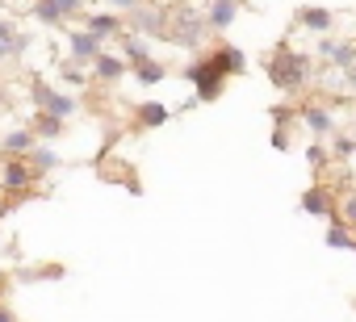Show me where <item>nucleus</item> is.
I'll return each instance as SVG.
<instances>
[{
	"mask_svg": "<svg viewBox=\"0 0 356 322\" xmlns=\"http://www.w3.org/2000/svg\"><path fill=\"white\" fill-rule=\"evenodd\" d=\"M84 30L88 34H97V38H109V34H126V17H118V13H88L84 17Z\"/></svg>",
	"mask_w": 356,
	"mask_h": 322,
	"instance_id": "nucleus-13",
	"label": "nucleus"
},
{
	"mask_svg": "<svg viewBox=\"0 0 356 322\" xmlns=\"http://www.w3.org/2000/svg\"><path fill=\"white\" fill-rule=\"evenodd\" d=\"M22 51H26V34L9 17H0V63L13 59V55H22Z\"/></svg>",
	"mask_w": 356,
	"mask_h": 322,
	"instance_id": "nucleus-14",
	"label": "nucleus"
},
{
	"mask_svg": "<svg viewBox=\"0 0 356 322\" xmlns=\"http://www.w3.org/2000/svg\"><path fill=\"white\" fill-rule=\"evenodd\" d=\"M352 151H356V142H352L348 134H339V138H335V155L343 159V155H352Z\"/></svg>",
	"mask_w": 356,
	"mask_h": 322,
	"instance_id": "nucleus-28",
	"label": "nucleus"
},
{
	"mask_svg": "<svg viewBox=\"0 0 356 322\" xmlns=\"http://www.w3.org/2000/svg\"><path fill=\"white\" fill-rule=\"evenodd\" d=\"M268 80L285 92V96H298V92H306V84H310V76H314V67H310V59L306 55H298L293 46H277L273 55H268Z\"/></svg>",
	"mask_w": 356,
	"mask_h": 322,
	"instance_id": "nucleus-1",
	"label": "nucleus"
},
{
	"mask_svg": "<svg viewBox=\"0 0 356 322\" xmlns=\"http://www.w3.org/2000/svg\"><path fill=\"white\" fill-rule=\"evenodd\" d=\"M51 5H55L63 17H80V13H84V0H51Z\"/></svg>",
	"mask_w": 356,
	"mask_h": 322,
	"instance_id": "nucleus-27",
	"label": "nucleus"
},
{
	"mask_svg": "<svg viewBox=\"0 0 356 322\" xmlns=\"http://www.w3.org/2000/svg\"><path fill=\"white\" fill-rule=\"evenodd\" d=\"M34 146H38V134L34 130H9L5 138H0V151H5L9 159H30Z\"/></svg>",
	"mask_w": 356,
	"mask_h": 322,
	"instance_id": "nucleus-12",
	"label": "nucleus"
},
{
	"mask_svg": "<svg viewBox=\"0 0 356 322\" xmlns=\"http://www.w3.org/2000/svg\"><path fill=\"white\" fill-rule=\"evenodd\" d=\"M343 88H348V92H352V96H356V67H352V71H348V76H343Z\"/></svg>",
	"mask_w": 356,
	"mask_h": 322,
	"instance_id": "nucleus-30",
	"label": "nucleus"
},
{
	"mask_svg": "<svg viewBox=\"0 0 356 322\" xmlns=\"http://www.w3.org/2000/svg\"><path fill=\"white\" fill-rule=\"evenodd\" d=\"M0 322H17V314H13L9 305H0Z\"/></svg>",
	"mask_w": 356,
	"mask_h": 322,
	"instance_id": "nucleus-31",
	"label": "nucleus"
},
{
	"mask_svg": "<svg viewBox=\"0 0 356 322\" xmlns=\"http://www.w3.org/2000/svg\"><path fill=\"white\" fill-rule=\"evenodd\" d=\"M298 26H302L306 34L323 38V34L331 30V13H327V9H314V5H306V9H298Z\"/></svg>",
	"mask_w": 356,
	"mask_h": 322,
	"instance_id": "nucleus-16",
	"label": "nucleus"
},
{
	"mask_svg": "<svg viewBox=\"0 0 356 322\" xmlns=\"http://www.w3.org/2000/svg\"><path fill=\"white\" fill-rule=\"evenodd\" d=\"M34 180H38V172H34L30 159H5V164H0V189H5V193H17V201L30 197Z\"/></svg>",
	"mask_w": 356,
	"mask_h": 322,
	"instance_id": "nucleus-5",
	"label": "nucleus"
},
{
	"mask_svg": "<svg viewBox=\"0 0 356 322\" xmlns=\"http://www.w3.org/2000/svg\"><path fill=\"white\" fill-rule=\"evenodd\" d=\"M126 59L122 55H101L97 63H92V80H101V84H118L122 76H126Z\"/></svg>",
	"mask_w": 356,
	"mask_h": 322,
	"instance_id": "nucleus-15",
	"label": "nucleus"
},
{
	"mask_svg": "<svg viewBox=\"0 0 356 322\" xmlns=\"http://www.w3.org/2000/svg\"><path fill=\"white\" fill-rule=\"evenodd\" d=\"M168 26H172V5H155V0H147L143 9L126 17V30L138 38H168Z\"/></svg>",
	"mask_w": 356,
	"mask_h": 322,
	"instance_id": "nucleus-4",
	"label": "nucleus"
},
{
	"mask_svg": "<svg viewBox=\"0 0 356 322\" xmlns=\"http://www.w3.org/2000/svg\"><path fill=\"white\" fill-rule=\"evenodd\" d=\"M335 218H339V222H348V226L356 230V189L339 193V210H335Z\"/></svg>",
	"mask_w": 356,
	"mask_h": 322,
	"instance_id": "nucleus-23",
	"label": "nucleus"
},
{
	"mask_svg": "<svg viewBox=\"0 0 356 322\" xmlns=\"http://www.w3.org/2000/svg\"><path fill=\"white\" fill-rule=\"evenodd\" d=\"M210 38V26H206V13H197L193 5L176 0L172 5V26H168V42L185 46V51H202Z\"/></svg>",
	"mask_w": 356,
	"mask_h": 322,
	"instance_id": "nucleus-2",
	"label": "nucleus"
},
{
	"mask_svg": "<svg viewBox=\"0 0 356 322\" xmlns=\"http://www.w3.org/2000/svg\"><path fill=\"white\" fill-rule=\"evenodd\" d=\"M134 117H138V126H163V121H168V109H163L159 101H147V105H138Z\"/></svg>",
	"mask_w": 356,
	"mask_h": 322,
	"instance_id": "nucleus-21",
	"label": "nucleus"
},
{
	"mask_svg": "<svg viewBox=\"0 0 356 322\" xmlns=\"http://www.w3.org/2000/svg\"><path fill=\"white\" fill-rule=\"evenodd\" d=\"M310 164H318V168H327V151H323V146H310Z\"/></svg>",
	"mask_w": 356,
	"mask_h": 322,
	"instance_id": "nucleus-29",
	"label": "nucleus"
},
{
	"mask_svg": "<svg viewBox=\"0 0 356 322\" xmlns=\"http://www.w3.org/2000/svg\"><path fill=\"white\" fill-rule=\"evenodd\" d=\"M67 51H72V59L76 63H97L105 51H101V38L97 34H88V30H76V34H67Z\"/></svg>",
	"mask_w": 356,
	"mask_h": 322,
	"instance_id": "nucleus-10",
	"label": "nucleus"
},
{
	"mask_svg": "<svg viewBox=\"0 0 356 322\" xmlns=\"http://www.w3.org/2000/svg\"><path fill=\"white\" fill-rule=\"evenodd\" d=\"M134 76H138L143 84H159V80H163V63H155V59H147L143 67H134Z\"/></svg>",
	"mask_w": 356,
	"mask_h": 322,
	"instance_id": "nucleus-25",
	"label": "nucleus"
},
{
	"mask_svg": "<svg viewBox=\"0 0 356 322\" xmlns=\"http://www.w3.org/2000/svg\"><path fill=\"white\" fill-rule=\"evenodd\" d=\"M185 76H189V84L197 88V101H218L222 96V88H227V71L218 67V59H214V51L206 55V59H193L189 67H185Z\"/></svg>",
	"mask_w": 356,
	"mask_h": 322,
	"instance_id": "nucleus-3",
	"label": "nucleus"
},
{
	"mask_svg": "<svg viewBox=\"0 0 356 322\" xmlns=\"http://www.w3.org/2000/svg\"><path fill=\"white\" fill-rule=\"evenodd\" d=\"M302 210H306V214H314V218H335L339 201H335V193H331L327 185H314V189H306Z\"/></svg>",
	"mask_w": 356,
	"mask_h": 322,
	"instance_id": "nucleus-11",
	"label": "nucleus"
},
{
	"mask_svg": "<svg viewBox=\"0 0 356 322\" xmlns=\"http://www.w3.org/2000/svg\"><path fill=\"white\" fill-rule=\"evenodd\" d=\"M34 92H38V105H42V113H51V117H59V121H67V117L76 113V101H72L67 92H59V88H47V84H38Z\"/></svg>",
	"mask_w": 356,
	"mask_h": 322,
	"instance_id": "nucleus-8",
	"label": "nucleus"
},
{
	"mask_svg": "<svg viewBox=\"0 0 356 322\" xmlns=\"http://www.w3.org/2000/svg\"><path fill=\"white\" fill-rule=\"evenodd\" d=\"M105 5H109V9H113V13H118V17H122V13H126V17H130V13H134V9H143V5H147V0H105Z\"/></svg>",
	"mask_w": 356,
	"mask_h": 322,
	"instance_id": "nucleus-26",
	"label": "nucleus"
},
{
	"mask_svg": "<svg viewBox=\"0 0 356 322\" xmlns=\"http://www.w3.org/2000/svg\"><path fill=\"white\" fill-rule=\"evenodd\" d=\"M318 59H327L335 71H352L356 67V42L348 38V42H335V38H318Z\"/></svg>",
	"mask_w": 356,
	"mask_h": 322,
	"instance_id": "nucleus-6",
	"label": "nucleus"
},
{
	"mask_svg": "<svg viewBox=\"0 0 356 322\" xmlns=\"http://www.w3.org/2000/svg\"><path fill=\"white\" fill-rule=\"evenodd\" d=\"M298 117L306 121V130H310L314 138H327V134H335V117H331V109H327V105H318V101H306V105H298Z\"/></svg>",
	"mask_w": 356,
	"mask_h": 322,
	"instance_id": "nucleus-7",
	"label": "nucleus"
},
{
	"mask_svg": "<svg viewBox=\"0 0 356 322\" xmlns=\"http://www.w3.org/2000/svg\"><path fill=\"white\" fill-rule=\"evenodd\" d=\"M30 13H34L42 26H63V22H67V17H63L55 5H51V0H34V5H30Z\"/></svg>",
	"mask_w": 356,
	"mask_h": 322,
	"instance_id": "nucleus-22",
	"label": "nucleus"
},
{
	"mask_svg": "<svg viewBox=\"0 0 356 322\" xmlns=\"http://www.w3.org/2000/svg\"><path fill=\"white\" fill-rule=\"evenodd\" d=\"M327 247H335V251H352V247H356V235H348V222L331 218V230H327Z\"/></svg>",
	"mask_w": 356,
	"mask_h": 322,
	"instance_id": "nucleus-19",
	"label": "nucleus"
},
{
	"mask_svg": "<svg viewBox=\"0 0 356 322\" xmlns=\"http://www.w3.org/2000/svg\"><path fill=\"white\" fill-rule=\"evenodd\" d=\"M30 164H34V172H38V176H47V172H55V168H59V155H55L51 146H34V151H30Z\"/></svg>",
	"mask_w": 356,
	"mask_h": 322,
	"instance_id": "nucleus-20",
	"label": "nucleus"
},
{
	"mask_svg": "<svg viewBox=\"0 0 356 322\" xmlns=\"http://www.w3.org/2000/svg\"><path fill=\"white\" fill-rule=\"evenodd\" d=\"M9 205H13V201H5V197H0V218H5V214H9Z\"/></svg>",
	"mask_w": 356,
	"mask_h": 322,
	"instance_id": "nucleus-33",
	"label": "nucleus"
},
{
	"mask_svg": "<svg viewBox=\"0 0 356 322\" xmlns=\"http://www.w3.org/2000/svg\"><path fill=\"white\" fill-rule=\"evenodd\" d=\"M235 17H239V0H210V5H206V26H210V34L231 30Z\"/></svg>",
	"mask_w": 356,
	"mask_h": 322,
	"instance_id": "nucleus-9",
	"label": "nucleus"
},
{
	"mask_svg": "<svg viewBox=\"0 0 356 322\" xmlns=\"http://www.w3.org/2000/svg\"><path fill=\"white\" fill-rule=\"evenodd\" d=\"M34 134H38V138H59V134H63V121H59V117H51V113H38Z\"/></svg>",
	"mask_w": 356,
	"mask_h": 322,
	"instance_id": "nucleus-24",
	"label": "nucleus"
},
{
	"mask_svg": "<svg viewBox=\"0 0 356 322\" xmlns=\"http://www.w3.org/2000/svg\"><path fill=\"white\" fill-rule=\"evenodd\" d=\"M348 138H352V142H356V117H352V121H348Z\"/></svg>",
	"mask_w": 356,
	"mask_h": 322,
	"instance_id": "nucleus-32",
	"label": "nucleus"
},
{
	"mask_svg": "<svg viewBox=\"0 0 356 322\" xmlns=\"http://www.w3.org/2000/svg\"><path fill=\"white\" fill-rule=\"evenodd\" d=\"M0 109H5V80H0Z\"/></svg>",
	"mask_w": 356,
	"mask_h": 322,
	"instance_id": "nucleus-35",
	"label": "nucleus"
},
{
	"mask_svg": "<svg viewBox=\"0 0 356 322\" xmlns=\"http://www.w3.org/2000/svg\"><path fill=\"white\" fill-rule=\"evenodd\" d=\"M214 59H218V67H222L227 76H243V71H248V55H243L239 46L218 42V46H214Z\"/></svg>",
	"mask_w": 356,
	"mask_h": 322,
	"instance_id": "nucleus-17",
	"label": "nucleus"
},
{
	"mask_svg": "<svg viewBox=\"0 0 356 322\" xmlns=\"http://www.w3.org/2000/svg\"><path fill=\"white\" fill-rule=\"evenodd\" d=\"M352 251H356V247H352Z\"/></svg>",
	"mask_w": 356,
	"mask_h": 322,
	"instance_id": "nucleus-36",
	"label": "nucleus"
},
{
	"mask_svg": "<svg viewBox=\"0 0 356 322\" xmlns=\"http://www.w3.org/2000/svg\"><path fill=\"white\" fill-rule=\"evenodd\" d=\"M5 285H9V272H5V268H0V289H5Z\"/></svg>",
	"mask_w": 356,
	"mask_h": 322,
	"instance_id": "nucleus-34",
	"label": "nucleus"
},
{
	"mask_svg": "<svg viewBox=\"0 0 356 322\" xmlns=\"http://www.w3.org/2000/svg\"><path fill=\"white\" fill-rule=\"evenodd\" d=\"M122 59H126V63H134V67H143V63L151 59V55H147V42H143L138 34H130V30L122 34Z\"/></svg>",
	"mask_w": 356,
	"mask_h": 322,
	"instance_id": "nucleus-18",
	"label": "nucleus"
}]
</instances>
